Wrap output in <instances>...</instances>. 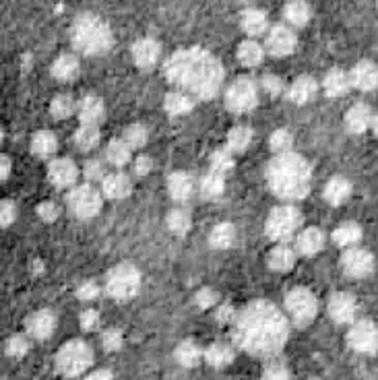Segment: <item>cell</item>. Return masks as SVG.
<instances>
[{
  "label": "cell",
  "instance_id": "1",
  "mask_svg": "<svg viewBox=\"0 0 378 380\" xmlns=\"http://www.w3.org/2000/svg\"><path fill=\"white\" fill-rule=\"evenodd\" d=\"M163 75L188 95L213 99L224 83V67L209 50L195 46L174 52L163 65Z\"/></svg>",
  "mask_w": 378,
  "mask_h": 380
},
{
  "label": "cell",
  "instance_id": "2",
  "mask_svg": "<svg viewBox=\"0 0 378 380\" xmlns=\"http://www.w3.org/2000/svg\"><path fill=\"white\" fill-rule=\"evenodd\" d=\"M236 341L252 356L269 358L277 354L288 339L286 316L267 302H254L246 306L233 320Z\"/></svg>",
  "mask_w": 378,
  "mask_h": 380
},
{
  "label": "cell",
  "instance_id": "3",
  "mask_svg": "<svg viewBox=\"0 0 378 380\" xmlns=\"http://www.w3.org/2000/svg\"><path fill=\"white\" fill-rule=\"evenodd\" d=\"M269 188L275 197L286 201H298L304 199L310 190L312 172L308 161L296 153H284L275 155L267 170Z\"/></svg>",
  "mask_w": 378,
  "mask_h": 380
},
{
  "label": "cell",
  "instance_id": "4",
  "mask_svg": "<svg viewBox=\"0 0 378 380\" xmlns=\"http://www.w3.org/2000/svg\"><path fill=\"white\" fill-rule=\"evenodd\" d=\"M71 42L76 48V52H81L85 56H99V54H106L112 48L114 35H112L108 23L101 21L97 15L83 13V15L76 17L75 23H73Z\"/></svg>",
  "mask_w": 378,
  "mask_h": 380
},
{
  "label": "cell",
  "instance_id": "5",
  "mask_svg": "<svg viewBox=\"0 0 378 380\" xmlns=\"http://www.w3.org/2000/svg\"><path fill=\"white\" fill-rule=\"evenodd\" d=\"M93 364V349L89 347V343L85 341H69L65 343L54 360L56 370L65 377V379H76L83 372L89 370V366Z\"/></svg>",
  "mask_w": 378,
  "mask_h": 380
},
{
  "label": "cell",
  "instance_id": "6",
  "mask_svg": "<svg viewBox=\"0 0 378 380\" xmlns=\"http://www.w3.org/2000/svg\"><path fill=\"white\" fill-rule=\"evenodd\" d=\"M300 226H302V213L292 205H281L269 213L265 231L271 240H275L277 244H284L298 236Z\"/></svg>",
  "mask_w": 378,
  "mask_h": 380
},
{
  "label": "cell",
  "instance_id": "7",
  "mask_svg": "<svg viewBox=\"0 0 378 380\" xmlns=\"http://www.w3.org/2000/svg\"><path fill=\"white\" fill-rule=\"evenodd\" d=\"M141 288V273L137 267H133L131 263H122L116 265L106 279V292L108 296H112L114 300H131L133 296H137Z\"/></svg>",
  "mask_w": 378,
  "mask_h": 380
},
{
  "label": "cell",
  "instance_id": "8",
  "mask_svg": "<svg viewBox=\"0 0 378 380\" xmlns=\"http://www.w3.org/2000/svg\"><path fill=\"white\" fill-rule=\"evenodd\" d=\"M101 201H104L101 190L93 188L89 182L73 186L67 195V207H69L71 215H75L76 220L95 217L101 209Z\"/></svg>",
  "mask_w": 378,
  "mask_h": 380
},
{
  "label": "cell",
  "instance_id": "9",
  "mask_svg": "<svg viewBox=\"0 0 378 380\" xmlns=\"http://www.w3.org/2000/svg\"><path fill=\"white\" fill-rule=\"evenodd\" d=\"M258 104V85L252 79H236L226 91V108L233 114H248Z\"/></svg>",
  "mask_w": 378,
  "mask_h": 380
},
{
  "label": "cell",
  "instance_id": "10",
  "mask_svg": "<svg viewBox=\"0 0 378 380\" xmlns=\"http://www.w3.org/2000/svg\"><path fill=\"white\" fill-rule=\"evenodd\" d=\"M286 310H288L292 322H296L298 327H308L314 320L318 306H316V298L310 290L294 288L286 296Z\"/></svg>",
  "mask_w": 378,
  "mask_h": 380
},
{
  "label": "cell",
  "instance_id": "11",
  "mask_svg": "<svg viewBox=\"0 0 378 380\" xmlns=\"http://www.w3.org/2000/svg\"><path fill=\"white\" fill-rule=\"evenodd\" d=\"M296 46H298V38H296L294 29L288 25L271 27V31L267 33V40H265V50L275 58L290 56L296 50Z\"/></svg>",
  "mask_w": 378,
  "mask_h": 380
},
{
  "label": "cell",
  "instance_id": "12",
  "mask_svg": "<svg viewBox=\"0 0 378 380\" xmlns=\"http://www.w3.org/2000/svg\"><path fill=\"white\" fill-rule=\"evenodd\" d=\"M347 343L358 354H375L378 349V329L370 320H358L347 333Z\"/></svg>",
  "mask_w": 378,
  "mask_h": 380
},
{
  "label": "cell",
  "instance_id": "13",
  "mask_svg": "<svg viewBox=\"0 0 378 380\" xmlns=\"http://www.w3.org/2000/svg\"><path fill=\"white\" fill-rule=\"evenodd\" d=\"M341 267H343V271L350 277L362 279V277H366V275L372 273V269H375V256L368 250H362V248H356L354 246V248H347L343 252Z\"/></svg>",
  "mask_w": 378,
  "mask_h": 380
},
{
  "label": "cell",
  "instance_id": "14",
  "mask_svg": "<svg viewBox=\"0 0 378 380\" xmlns=\"http://www.w3.org/2000/svg\"><path fill=\"white\" fill-rule=\"evenodd\" d=\"M79 178V167L69 157H56L48 163V180L56 188H73Z\"/></svg>",
  "mask_w": 378,
  "mask_h": 380
},
{
  "label": "cell",
  "instance_id": "15",
  "mask_svg": "<svg viewBox=\"0 0 378 380\" xmlns=\"http://www.w3.org/2000/svg\"><path fill=\"white\" fill-rule=\"evenodd\" d=\"M327 310H329V316L339 322V324H350L356 320V314H358V302L352 294H335L331 296L329 304H327Z\"/></svg>",
  "mask_w": 378,
  "mask_h": 380
},
{
  "label": "cell",
  "instance_id": "16",
  "mask_svg": "<svg viewBox=\"0 0 378 380\" xmlns=\"http://www.w3.org/2000/svg\"><path fill=\"white\" fill-rule=\"evenodd\" d=\"M25 329H27L29 337L46 341L52 337V333L56 329V316L50 310H38L25 320Z\"/></svg>",
  "mask_w": 378,
  "mask_h": 380
},
{
  "label": "cell",
  "instance_id": "17",
  "mask_svg": "<svg viewBox=\"0 0 378 380\" xmlns=\"http://www.w3.org/2000/svg\"><path fill=\"white\" fill-rule=\"evenodd\" d=\"M101 195L110 201H122L131 195L133 190V182L129 178V174L124 172H112L101 180Z\"/></svg>",
  "mask_w": 378,
  "mask_h": 380
},
{
  "label": "cell",
  "instance_id": "18",
  "mask_svg": "<svg viewBox=\"0 0 378 380\" xmlns=\"http://www.w3.org/2000/svg\"><path fill=\"white\" fill-rule=\"evenodd\" d=\"M131 52H133V60L139 69H151L161 56V46L153 38H141L133 44Z\"/></svg>",
  "mask_w": 378,
  "mask_h": 380
},
{
  "label": "cell",
  "instance_id": "19",
  "mask_svg": "<svg viewBox=\"0 0 378 380\" xmlns=\"http://www.w3.org/2000/svg\"><path fill=\"white\" fill-rule=\"evenodd\" d=\"M76 116L81 124H95L99 126L106 118V104L97 95H85L76 106Z\"/></svg>",
  "mask_w": 378,
  "mask_h": 380
},
{
  "label": "cell",
  "instance_id": "20",
  "mask_svg": "<svg viewBox=\"0 0 378 380\" xmlns=\"http://www.w3.org/2000/svg\"><path fill=\"white\" fill-rule=\"evenodd\" d=\"M294 240H296L298 254H302V256H314V254H318L324 248L327 236H324L322 229L306 228L302 231H298V236Z\"/></svg>",
  "mask_w": 378,
  "mask_h": 380
},
{
  "label": "cell",
  "instance_id": "21",
  "mask_svg": "<svg viewBox=\"0 0 378 380\" xmlns=\"http://www.w3.org/2000/svg\"><path fill=\"white\" fill-rule=\"evenodd\" d=\"M318 93V83L316 79L310 75L298 76L290 87H288V99L296 106H304L308 101H312Z\"/></svg>",
  "mask_w": 378,
  "mask_h": 380
},
{
  "label": "cell",
  "instance_id": "22",
  "mask_svg": "<svg viewBox=\"0 0 378 380\" xmlns=\"http://www.w3.org/2000/svg\"><path fill=\"white\" fill-rule=\"evenodd\" d=\"M195 192V180L186 172H174L167 176V195L176 203H184Z\"/></svg>",
  "mask_w": 378,
  "mask_h": 380
},
{
  "label": "cell",
  "instance_id": "23",
  "mask_svg": "<svg viewBox=\"0 0 378 380\" xmlns=\"http://www.w3.org/2000/svg\"><path fill=\"white\" fill-rule=\"evenodd\" d=\"M350 76H352V85L358 87L360 91H375L378 87V67L370 60L358 63Z\"/></svg>",
  "mask_w": 378,
  "mask_h": 380
},
{
  "label": "cell",
  "instance_id": "24",
  "mask_svg": "<svg viewBox=\"0 0 378 380\" xmlns=\"http://www.w3.org/2000/svg\"><path fill=\"white\" fill-rule=\"evenodd\" d=\"M240 25H242V31L250 35V40L263 33H269V19L261 8H246L240 17Z\"/></svg>",
  "mask_w": 378,
  "mask_h": 380
},
{
  "label": "cell",
  "instance_id": "25",
  "mask_svg": "<svg viewBox=\"0 0 378 380\" xmlns=\"http://www.w3.org/2000/svg\"><path fill=\"white\" fill-rule=\"evenodd\" d=\"M296 258H298V250L288 246V242L284 244H277L271 252H269V269L277 271V273H286L290 271L294 265H296Z\"/></svg>",
  "mask_w": 378,
  "mask_h": 380
},
{
  "label": "cell",
  "instance_id": "26",
  "mask_svg": "<svg viewBox=\"0 0 378 380\" xmlns=\"http://www.w3.org/2000/svg\"><path fill=\"white\" fill-rule=\"evenodd\" d=\"M322 89L329 97H343L352 89V76L341 69H333L322 79Z\"/></svg>",
  "mask_w": 378,
  "mask_h": 380
},
{
  "label": "cell",
  "instance_id": "27",
  "mask_svg": "<svg viewBox=\"0 0 378 380\" xmlns=\"http://www.w3.org/2000/svg\"><path fill=\"white\" fill-rule=\"evenodd\" d=\"M370 122H372V112L366 104H356L345 114V126L354 135H360V133L368 131Z\"/></svg>",
  "mask_w": 378,
  "mask_h": 380
},
{
  "label": "cell",
  "instance_id": "28",
  "mask_svg": "<svg viewBox=\"0 0 378 380\" xmlns=\"http://www.w3.org/2000/svg\"><path fill=\"white\" fill-rule=\"evenodd\" d=\"M79 73H81V63L75 54H63L52 65V76L56 81H63V83L75 81Z\"/></svg>",
  "mask_w": 378,
  "mask_h": 380
},
{
  "label": "cell",
  "instance_id": "29",
  "mask_svg": "<svg viewBox=\"0 0 378 380\" xmlns=\"http://www.w3.org/2000/svg\"><path fill=\"white\" fill-rule=\"evenodd\" d=\"M174 358L182 368H195L205 358V352H201V347L195 341L186 339V341L178 343V347L174 349Z\"/></svg>",
  "mask_w": 378,
  "mask_h": 380
},
{
  "label": "cell",
  "instance_id": "30",
  "mask_svg": "<svg viewBox=\"0 0 378 380\" xmlns=\"http://www.w3.org/2000/svg\"><path fill=\"white\" fill-rule=\"evenodd\" d=\"M133 149L124 139H112L106 147V161L114 167H124L133 161Z\"/></svg>",
  "mask_w": 378,
  "mask_h": 380
},
{
  "label": "cell",
  "instance_id": "31",
  "mask_svg": "<svg viewBox=\"0 0 378 380\" xmlns=\"http://www.w3.org/2000/svg\"><path fill=\"white\" fill-rule=\"evenodd\" d=\"M236 56H238V60H240L242 67L254 69V67H258V65L263 63V58H265V48H263L258 42H254V40H246V42H242V44L238 46Z\"/></svg>",
  "mask_w": 378,
  "mask_h": 380
},
{
  "label": "cell",
  "instance_id": "32",
  "mask_svg": "<svg viewBox=\"0 0 378 380\" xmlns=\"http://www.w3.org/2000/svg\"><path fill=\"white\" fill-rule=\"evenodd\" d=\"M322 195H324V201L329 203V205H341L343 201H347V197L352 195V184L345 180V178H341V176H335V178H331L327 184H324V190H322Z\"/></svg>",
  "mask_w": 378,
  "mask_h": 380
},
{
  "label": "cell",
  "instance_id": "33",
  "mask_svg": "<svg viewBox=\"0 0 378 380\" xmlns=\"http://www.w3.org/2000/svg\"><path fill=\"white\" fill-rule=\"evenodd\" d=\"M195 108V101L188 93L184 91H170L163 99V110L170 116H184Z\"/></svg>",
  "mask_w": 378,
  "mask_h": 380
},
{
  "label": "cell",
  "instance_id": "34",
  "mask_svg": "<svg viewBox=\"0 0 378 380\" xmlns=\"http://www.w3.org/2000/svg\"><path fill=\"white\" fill-rule=\"evenodd\" d=\"M310 17H312V8H310V4L304 2V0H290V2L284 6V19H286L290 25H294V27H304V25H308Z\"/></svg>",
  "mask_w": 378,
  "mask_h": 380
},
{
  "label": "cell",
  "instance_id": "35",
  "mask_svg": "<svg viewBox=\"0 0 378 380\" xmlns=\"http://www.w3.org/2000/svg\"><path fill=\"white\" fill-rule=\"evenodd\" d=\"M252 137H254V133H252L250 126H244V124L233 126V129L227 133V151H231L233 155L244 153L250 147Z\"/></svg>",
  "mask_w": 378,
  "mask_h": 380
},
{
  "label": "cell",
  "instance_id": "36",
  "mask_svg": "<svg viewBox=\"0 0 378 380\" xmlns=\"http://www.w3.org/2000/svg\"><path fill=\"white\" fill-rule=\"evenodd\" d=\"M58 149V139L52 131H40L31 137V153L35 157H52Z\"/></svg>",
  "mask_w": 378,
  "mask_h": 380
},
{
  "label": "cell",
  "instance_id": "37",
  "mask_svg": "<svg viewBox=\"0 0 378 380\" xmlns=\"http://www.w3.org/2000/svg\"><path fill=\"white\" fill-rule=\"evenodd\" d=\"M236 354L227 343H213L205 349V362L213 368H226L233 362Z\"/></svg>",
  "mask_w": 378,
  "mask_h": 380
},
{
  "label": "cell",
  "instance_id": "38",
  "mask_svg": "<svg viewBox=\"0 0 378 380\" xmlns=\"http://www.w3.org/2000/svg\"><path fill=\"white\" fill-rule=\"evenodd\" d=\"M362 240V228L354 222H347V224H341L339 228L333 231V242L341 248H354L358 242Z\"/></svg>",
  "mask_w": 378,
  "mask_h": 380
},
{
  "label": "cell",
  "instance_id": "39",
  "mask_svg": "<svg viewBox=\"0 0 378 380\" xmlns=\"http://www.w3.org/2000/svg\"><path fill=\"white\" fill-rule=\"evenodd\" d=\"M75 145L79 151H93L99 145V126H95V124H81L75 131Z\"/></svg>",
  "mask_w": 378,
  "mask_h": 380
},
{
  "label": "cell",
  "instance_id": "40",
  "mask_svg": "<svg viewBox=\"0 0 378 380\" xmlns=\"http://www.w3.org/2000/svg\"><path fill=\"white\" fill-rule=\"evenodd\" d=\"M165 224H167V229H170L172 233H176V236H184V233H188L190 228H192V215H190V211H188V209H184V207H176V209H172V211L167 213Z\"/></svg>",
  "mask_w": 378,
  "mask_h": 380
},
{
  "label": "cell",
  "instance_id": "41",
  "mask_svg": "<svg viewBox=\"0 0 378 380\" xmlns=\"http://www.w3.org/2000/svg\"><path fill=\"white\" fill-rule=\"evenodd\" d=\"M201 195L205 199H220L226 190V176L220 172H209L201 178Z\"/></svg>",
  "mask_w": 378,
  "mask_h": 380
},
{
  "label": "cell",
  "instance_id": "42",
  "mask_svg": "<svg viewBox=\"0 0 378 380\" xmlns=\"http://www.w3.org/2000/svg\"><path fill=\"white\" fill-rule=\"evenodd\" d=\"M233 240H236V228L229 222L217 224L215 228L211 229V233H209V244L215 250H226V248H229L233 244Z\"/></svg>",
  "mask_w": 378,
  "mask_h": 380
},
{
  "label": "cell",
  "instance_id": "43",
  "mask_svg": "<svg viewBox=\"0 0 378 380\" xmlns=\"http://www.w3.org/2000/svg\"><path fill=\"white\" fill-rule=\"evenodd\" d=\"M76 106H79V104H76L71 95L60 93V95H56V97L50 101V114H52V118H56V120H67V118H71V116L75 114Z\"/></svg>",
  "mask_w": 378,
  "mask_h": 380
},
{
  "label": "cell",
  "instance_id": "44",
  "mask_svg": "<svg viewBox=\"0 0 378 380\" xmlns=\"http://www.w3.org/2000/svg\"><path fill=\"white\" fill-rule=\"evenodd\" d=\"M122 139L131 145V149H133V151H139V149H143V147L147 145V141H149V131H147V126H145V124L135 122V124L126 126V131H124Z\"/></svg>",
  "mask_w": 378,
  "mask_h": 380
},
{
  "label": "cell",
  "instance_id": "45",
  "mask_svg": "<svg viewBox=\"0 0 378 380\" xmlns=\"http://www.w3.org/2000/svg\"><path fill=\"white\" fill-rule=\"evenodd\" d=\"M294 147V135L286 129H277L275 133H271L269 137V149L275 155H284V153H292Z\"/></svg>",
  "mask_w": 378,
  "mask_h": 380
},
{
  "label": "cell",
  "instance_id": "46",
  "mask_svg": "<svg viewBox=\"0 0 378 380\" xmlns=\"http://www.w3.org/2000/svg\"><path fill=\"white\" fill-rule=\"evenodd\" d=\"M106 176H108V174H106V163H104L101 159L91 157V159H87V161L83 163V178H85L89 184H93V182H99V184H101V180H104Z\"/></svg>",
  "mask_w": 378,
  "mask_h": 380
},
{
  "label": "cell",
  "instance_id": "47",
  "mask_svg": "<svg viewBox=\"0 0 378 380\" xmlns=\"http://www.w3.org/2000/svg\"><path fill=\"white\" fill-rule=\"evenodd\" d=\"M27 352H29V339H27L25 335H13V337L6 341V356H8V358L19 360V358H23V356H27Z\"/></svg>",
  "mask_w": 378,
  "mask_h": 380
},
{
  "label": "cell",
  "instance_id": "48",
  "mask_svg": "<svg viewBox=\"0 0 378 380\" xmlns=\"http://www.w3.org/2000/svg\"><path fill=\"white\" fill-rule=\"evenodd\" d=\"M261 89L267 95H271V97H279L286 91V83H284L281 76L267 73V75H263V79H261Z\"/></svg>",
  "mask_w": 378,
  "mask_h": 380
},
{
  "label": "cell",
  "instance_id": "49",
  "mask_svg": "<svg viewBox=\"0 0 378 380\" xmlns=\"http://www.w3.org/2000/svg\"><path fill=\"white\" fill-rule=\"evenodd\" d=\"M231 155H233V153L227 151V149L213 153V155H211V170L226 176L229 170H233V157H231Z\"/></svg>",
  "mask_w": 378,
  "mask_h": 380
},
{
  "label": "cell",
  "instance_id": "50",
  "mask_svg": "<svg viewBox=\"0 0 378 380\" xmlns=\"http://www.w3.org/2000/svg\"><path fill=\"white\" fill-rule=\"evenodd\" d=\"M99 294H101V286H99L97 281H93V279L83 281V283L76 288V298H79L81 302H93L95 298H99Z\"/></svg>",
  "mask_w": 378,
  "mask_h": 380
},
{
  "label": "cell",
  "instance_id": "51",
  "mask_svg": "<svg viewBox=\"0 0 378 380\" xmlns=\"http://www.w3.org/2000/svg\"><path fill=\"white\" fill-rule=\"evenodd\" d=\"M124 343V337H122V331L118 329H106L101 333V345L106 352H118Z\"/></svg>",
  "mask_w": 378,
  "mask_h": 380
},
{
  "label": "cell",
  "instance_id": "52",
  "mask_svg": "<svg viewBox=\"0 0 378 380\" xmlns=\"http://www.w3.org/2000/svg\"><path fill=\"white\" fill-rule=\"evenodd\" d=\"M195 304L199 306L201 310H209V308H213V306L220 304V294H217L213 288H203V290H199V292H197V296H195Z\"/></svg>",
  "mask_w": 378,
  "mask_h": 380
},
{
  "label": "cell",
  "instance_id": "53",
  "mask_svg": "<svg viewBox=\"0 0 378 380\" xmlns=\"http://www.w3.org/2000/svg\"><path fill=\"white\" fill-rule=\"evenodd\" d=\"M35 211H38L40 220H42V222H46V224L56 222V220H58V215H60L58 205H56V203H52V201H44V203H40Z\"/></svg>",
  "mask_w": 378,
  "mask_h": 380
},
{
  "label": "cell",
  "instance_id": "54",
  "mask_svg": "<svg viewBox=\"0 0 378 380\" xmlns=\"http://www.w3.org/2000/svg\"><path fill=\"white\" fill-rule=\"evenodd\" d=\"M79 322H81V329H83L85 333H91V331H95V329L99 327V312L93 310V308H87V310L81 312Z\"/></svg>",
  "mask_w": 378,
  "mask_h": 380
},
{
  "label": "cell",
  "instance_id": "55",
  "mask_svg": "<svg viewBox=\"0 0 378 380\" xmlns=\"http://www.w3.org/2000/svg\"><path fill=\"white\" fill-rule=\"evenodd\" d=\"M153 170V159L149 155H145V153H139L135 159H133V172L139 176V178H145V176H149Z\"/></svg>",
  "mask_w": 378,
  "mask_h": 380
},
{
  "label": "cell",
  "instance_id": "56",
  "mask_svg": "<svg viewBox=\"0 0 378 380\" xmlns=\"http://www.w3.org/2000/svg\"><path fill=\"white\" fill-rule=\"evenodd\" d=\"M17 220V205L13 201H2L0 203V224L2 228H10Z\"/></svg>",
  "mask_w": 378,
  "mask_h": 380
},
{
  "label": "cell",
  "instance_id": "57",
  "mask_svg": "<svg viewBox=\"0 0 378 380\" xmlns=\"http://www.w3.org/2000/svg\"><path fill=\"white\" fill-rule=\"evenodd\" d=\"M263 380H290V370L279 364V362H273L271 366L265 368L263 372Z\"/></svg>",
  "mask_w": 378,
  "mask_h": 380
},
{
  "label": "cell",
  "instance_id": "58",
  "mask_svg": "<svg viewBox=\"0 0 378 380\" xmlns=\"http://www.w3.org/2000/svg\"><path fill=\"white\" fill-rule=\"evenodd\" d=\"M215 316H217V320L220 322H233L236 320V316H238V312L233 310V306L231 304H222V306H217V312H215Z\"/></svg>",
  "mask_w": 378,
  "mask_h": 380
},
{
  "label": "cell",
  "instance_id": "59",
  "mask_svg": "<svg viewBox=\"0 0 378 380\" xmlns=\"http://www.w3.org/2000/svg\"><path fill=\"white\" fill-rule=\"evenodd\" d=\"M0 172H2V180H6L10 176V157L8 155H0Z\"/></svg>",
  "mask_w": 378,
  "mask_h": 380
},
{
  "label": "cell",
  "instance_id": "60",
  "mask_svg": "<svg viewBox=\"0 0 378 380\" xmlns=\"http://www.w3.org/2000/svg\"><path fill=\"white\" fill-rule=\"evenodd\" d=\"M85 380H116L108 370H97V372H93V374H89Z\"/></svg>",
  "mask_w": 378,
  "mask_h": 380
},
{
  "label": "cell",
  "instance_id": "61",
  "mask_svg": "<svg viewBox=\"0 0 378 380\" xmlns=\"http://www.w3.org/2000/svg\"><path fill=\"white\" fill-rule=\"evenodd\" d=\"M370 129H372V133L378 137V114H372V122H370Z\"/></svg>",
  "mask_w": 378,
  "mask_h": 380
},
{
  "label": "cell",
  "instance_id": "62",
  "mask_svg": "<svg viewBox=\"0 0 378 380\" xmlns=\"http://www.w3.org/2000/svg\"><path fill=\"white\" fill-rule=\"evenodd\" d=\"M377 6H378V0H377Z\"/></svg>",
  "mask_w": 378,
  "mask_h": 380
},
{
  "label": "cell",
  "instance_id": "63",
  "mask_svg": "<svg viewBox=\"0 0 378 380\" xmlns=\"http://www.w3.org/2000/svg\"><path fill=\"white\" fill-rule=\"evenodd\" d=\"M312 380H316V379H312Z\"/></svg>",
  "mask_w": 378,
  "mask_h": 380
}]
</instances>
